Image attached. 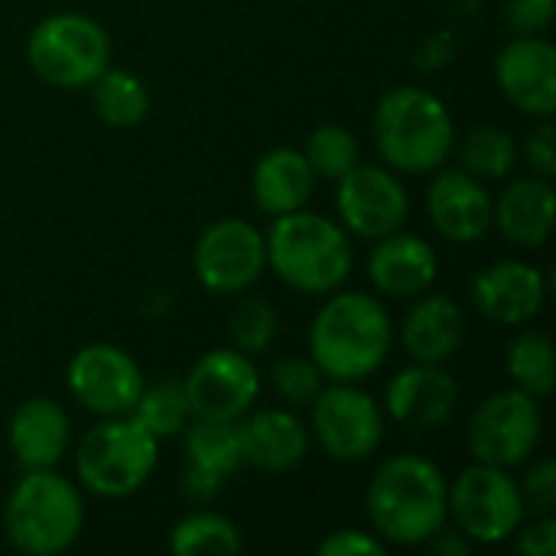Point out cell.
I'll list each match as a JSON object with an SVG mask.
<instances>
[{
	"instance_id": "5",
	"label": "cell",
	"mask_w": 556,
	"mask_h": 556,
	"mask_svg": "<svg viewBox=\"0 0 556 556\" xmlns=\"http://www.w3.org/2000/svg\"><path fill=\"white\" fill-rule=\"evenodd\" d=\"M7 541L26 556L68 551L85 528V502L75 482L55 469H26L3 511Z\"/></svg>"
},
{
	"instance_id": "12",
	"label": "cell",
	"mask_w": 556,
	"mask_h": 556,
	"mask_svg": "<svg viewBox=\"0 0 556 556\" xmlns=\"http://www.w3.org/2000/svg\"><path fill=\"white\" fill-rule=\"evenodd\" d=\"M192 270L208 293H244L267 270L264 235L244 218H218L199 235Z\"/></svg>"
},
{
	"instance_id": "29",
	"label": "cell",
	"mask_w": 556,
	"mask_h": 556,
	"mask_svg": "<svg viewBox=\"0 0 556 556\" xmlns=\"http://www.w3.org/2000/svg\"><path fill=\"white\" fill-rule=\"evenodd\" d=\"M130 417L150 437H156V440L179 437L189 427V420H192V410H189L182 381H153V384H143L137 404L130 407Z\"/></svg>"
},
{
	"instance_id": "23",
	"label": "cell",
	"mask_w": 556,
	"mask_h": 556,
	"mask_svg": "<svg viewBox=\"0 0 556 556\" xmlns=\"http://www.w3.org/2000/svg\"><path fill=\"white\" fill-rule=\"evenodd\" d=\"M466 339V313L446 293H420L417 303L407 309L401 326L404 352L414 362L443 365L450 362Z\"/></svg>"
},
{
	"instance_id": "30",
	"label": "cell",
	"mask_w": 556,
	"mask_h": 556,
	"mask_svg": "<svg viewBox=\"0 0 556 556\" xmlns=\"http://www.w3.org/2000/svg\"><path fill=\"white\" fill-rule=\"evenodd\" d=\"M459 163L479 179H505L518 163V143L505 127L482 124L459 140Z\"/></svg>"
},
{
	"instance_id": "39",
	"label": "cell",
	"mask_w": 556,
	"mask_h": 556,
	"mask_svg": "<svg viewBox=\"0 0 556 556\" xmlns=\"http://www.w3.org/2000/svg\"><path fill=\"white\" fill-rule=\"evenodd\" d=\"M222 482H225L222 476L205 472V469H199V466H189V463H186L182 479H179V489H182V495H186L189 502L205 505V502H212V498L222 492Z\"/></svg>"
},
{
	"instance_id": "37",
	"label": "cell",
	"mask_w": 556,
	"mask_h": 556,
	"mask_svg": "<svg viewBox=\"0 0 556 556\" xmlns=\"http://www.w3.org/2000/svg\"><path fill=\"white\" fill-rule=\"evenodd\" d=\"M525 160L531 166V176H541V179L556 176V130L551 117H541V124L531 127L525 140Z\"/></svg>"
},
{
	"instance_id": "28",
	"label": "cell",
	"mask_w": 556,
	"mask_h": 556,
	"mask_svg": "<svg viewBox=\"0 0 556 556\" xmlns=\"http://www.w3.org/2000/svg\"><path fill=\"white\" fill-rule=\"evenodd\" d=\"M241 544V531L218 511H189L169 531V551L176 556H231Z\"/></svg>"
},
{
	"instance_id": "26",
	"label": "cell",
	"mask_w": 556,
	"mask_h": 556,
	"mask_svg": "<svg viewBox=\"0 0 556 556\" xmlns=\"http://www.w3.org/2000/svg\"><path fill=\"white\" fill-rule=\"evenodd\" d=\"M182 453L189 466H199L205 472H215L228 479L244 466L241 459V440H238V424L225 420H195L182 433Z\"/></svg>"
},
{
	"instance_id": "21",
	"label": "cell",
	"mask_w": 556,
	"mask_h": 556,
	"mask_svg": "<svg viewBox=\"0 0 556 556\" xmlns=\"http://www.w3.org/2000/svg\"><path fill=\"white\" fill-rule=\"evenodd\" d=\"M492 225L515 248H544L556 225L554 179H515L498 199H492Z\"/></svg>"
},
{
	"instance_id": "25",
	"label": "cell",
	"mask_w": 556,
	"mask_h": 556,
	"mask_svg": "<svg viewBox=\"0 0 556 556\" xmlns=\"http://www.w3.org/2000/svg\"><path fill=\"white\" fill-rule=\"evenodd\" d=\"M91 104L108 127H137L150 111V91L140 75L108 65L91 81Z\"/></svg>"
},
{
	"instance_id": "27",
	"label": "cell",
	"mask_w": 556,
	"mask_h": 556,
	"mask_svg": "<svg viewBox=\"0 0 556 556\" xmlns=\"http://www.w3.org/2000/svg\"><path fill=\"white\" fill-rule=\"evenodd\" d=\"M505 368L518 391H525L538 401L554 394L556 358L551 336L531 329V332H521L518 339H511V345L505 352Z\"/></svg>"
},
{
	"instance_id": "32",
	"label": "cell",
	"mask_w": 556,
	"mask_h": 556,
	"mask_svg": "<svg viewBox=\"0 0 556 556\" xmlns=\"http://www.w3.org/2000/svg\"><path fill=\"white\" fill-rule=\"evenodd\" d=\"M231 345L244 355H264L277 336V309L264 296H244L235 303L228 319Z\"/></svg>"
},
{
	"instance_id": "20",
	"label": "cell",
	"mask_w": 556,
	"mask_h": 556,
	"mask_svg": "<svg viewBox=\"0 0 556 556\" xmlns=\"http://www.w3.org/2000/svg\"><path fill=\"white\" fill-rule=\"evenodd\" d=\"M437 270H440V257L433 244L407 231L378 238L375 251L368 254V280L375 283L378 293L394 300H414L427 293L437 280Z\"/></svg>"
},
{
	"instance_id": "7",
	"label": "cell",
	"mask_w": 556,
	"mask_h": 556,
	"mask_svg": "<svg viewBox=\"0 0 556 556\" xmlns=\"http://www.w3.org/2000/svg\"><path fill=\"white\" fill-rule=\"evenodd\" d=\"M26 62L52 88H85L111 65V39L85 13H52L33 26Z\"/></svg>"
},
{
	"instance_id": "17",
	"label": "cell",
	"mask_w": 556,
	"mask_h": 556,
	"mask_svg": "<svg viewBox=\"0 0 556 556\" xmlns=\"http://www.w3.org/2000/svg\"><path fill=\"white\" fill-rule=\"evenodd\" d=\"M547 280L538 267L525 261H498L489 264L472 280V303L476 309L505 329H521L544 309Z\"/></svg>"
},
{
	"instance_id": "34",
	"label": "cell",
	"mask_w": 556,
	"mask_h": 556,
	"mask_svg": "<svg viewBox=\"0 0 556 556\" xmlns=\"http://www.w3.org/2000/svg\"><path fill=\"white\" fill-rule=\"evenodd\" d=\"M556 0H508L505 3V26L515 36H541L554 23Z\"/></svg>"
},
{
	"instance_id": "13",
	"label": "cell",
	"mask_w": 556,
	"mask_h": 556,
	"mask_svg": "<svg viewBox=\"0 0 556 556\" xmlns=\"http://www.w3.org/2000/svg\"><path fill=\"white\" fill-rule=\"evenodd\" d=\"M182 391L192 410V420H241L257 394H261V375L251 355L231 349H212L205 352L192 371L182 378Z\"/></svg>"
},
{
	"instance_id": "38",
	"label": "cell",
	"mask_w": 556,
	"mask_h": 556,
	"mask_svg": "<svg viewBox=\"0 0 556 556\" xmlns=\"http://www.w3.org/2000/svg\"><path fill=\"white\" fill-rule=\"evenodd\" d=\"M518 554L521 556H556V518L538 515L534 525H521L518 531Z\"/></svg>"
},
{
	"instance_id": "22",
	"label": "cell",
	"mask_w": 556,
	"mask_h": 556,
	"mask_svg": "<svg viewBox=\"0 0 556 556\" xmlns=\"http://www.w3.org/2000/svg\"><path fill=\"white\" fill-rule=\"evenodd\" d=\"M7 443L23 469H55L68 450V414L52 397H26L10 414Z\"/></svg>"
},
{
	"instance_id": "8",
	"label": "cell",
	"mask_w": 556,
	"mask_h": 556,
	"mask_svg": "<svg viewBox=\"0 0 556 556\" xmlns=\"http://www.w3.org/2000/svg\"><path fill=\"white\" fill-rule=\"evenodd\" d=\"M521 485L508 469L476 463L450 485V518L469 544H502L525 525Z\"/></svg>"
},
{
	"instance_id": "31",
	"label": "cell",
	"mask_w": 556,
	"mask_h": 556,
	"mask_svg": "<svg viewBox=\"0 0 556 556\" xmlns=\"http://www.w3.org/2000/svg\"><path fill=\"white\" fill-rule=\"evenodd\" d=\"M306 163L313 166L316 179H342L358 163V140L342 124H323L309 134L303 147Z\"/></svg>"
},
{
	"instance_id": "35",
	"label": "cell",
	"mask_w": 556,
	"mask_h": 556,
	"mask_svg": "<svg viewBox=\"0 0 556 556\" xmlns=\"http://www.w3.org/2000/svg\"><path fill=\"white\" fill-rule=\"evenodd\" d=\"M521 485V498L525 508H531L534 515H554L556 511V463L554 459H541L538 466H531V472L525 476Z\"/></svg>"
},
{
	"instance_id": "16",
	"label": "cell",
	"mask_w": 556,
	"mask_h": 556,
	"mask_svg": "<svg viewBox=\"0 0 556 556\" xmlns=\"http://www.w3.org/2000/svg\"><path fill=\"white\" fill-rule=\"evenodd\" d=\"M459 404V384L443 365L414 362L401 368L384 391L388 417L410 430H440Z\"/></svg>"
},
{
	"instance_id": "14",
	"label": "cell",
	"mask_w": 556,
	"mask_h": 556,
	"mask_svg": "<svg viewBox=\"0 0 556 556\" xmlns=\"http://www.w3.org/2000/svg\"><path fill=\"white\" fill-rule=\"evenodd\" d=\"M68 391L94 417L130 414L143 391V371L137 358L117 345L91 342L78 349L68 362Z\"/></svg>"
},
{
	"instance_id": "36",
	"label": "cell",
	"mask_w": 556,
	"mask_h": 556,
	"mask_svg": "<svg viewBox=\"0 0 556 556\" xmlns=\"http://www.w3.org/2000/svg\"><path fill=\"white\" fill-rule=\"evenodd\" d=\"M316 554L319 556H384L388 554V544L378 538V534H368V531H358V528H342V531H332L329 538H323L316 544Z\"/></svg>"
},
{
	"instance_id": "19",
	"label": "cell",
	"mask_w": 556,
	"mask_h": 556,
	"mask_svg": "<svg viewBox=\"0 0 556 556\" xmlns=\"http://www.w3.org/2000/svg\"><path fill=\"white\" fill-rule=\"evenodd\" d=\"M238 424L241 459L261 472H290L309 456V427L287 407L248 410Z\"/></svg>"
},
{
	"instance_id": "9",
	"label": "cell",
	"mask_w": 556,
	"mask_h": 556,
	"mask_svg": "<svg viewBox=\"0 0 556 556\" xmlns=\"http://www.w3.org/2000/svg\"><path fill=\"white\" fill-rule=\"evenodd\" d=\"M541 433H544V414L538 397L518 388H505L489 394L476 407L466 427V443L476 463L515 469L534 456Z\"/></svg>"
},
{
	"instance_id": "11",
	"label": "cell",
	"mask_w": 556,
	"mask_h": 556,
	"mask_svg": "<svg viewBox=\"0 0 556 556\" xmlns=\"http://www.w3.org/2000/svg\"><path fill=\"white\" fill-rule=\"evenodd\" d=\"M336 208L339 225L349 235L378 241L404 228L410 195L401 182V173L391 166L355 163L342 179H336Z\"/></svg>"
},
{
	"instance_id": "6",
	"label": "cell",
	"mask_w": 556,
	"mask_h": 556,
	"mask_svg": "<svg viewBox=\"0 0 556 556\" xmlns=\"http://www.w3.org/2000/svg\"><path fill=\"white\" fill-rule=\"evenodd\" d=\"M156 459L160 440L130 414L101 417L75 450V476L98 498H127L150 482Z\"/></svg>"
},
{
	"instance_id": "2",
	"label": "cell",
	"mask_w": 556,
	"mask_h": 556,
	"mask_svg": "<svg viewBox=\"0 0 556 556\" xmlns=\"http://www.w3.org/2000/svg\"><path fill=\"white\" fill-rule=\"evenodd\" d=\"M394 345V323L381 300L358 290H332L309 326V358L326 381L362 384Z\"/></svg>"
},
{
	"instance_id": "24",
	"label": "cell",
	"mask_w": 556,
	"mask_h": 556,
	"mask_svg": "<svg viewBox=\"0 0 556 556\" xmlns=\"http://www.w3.org/2000/svg\"><path fill=\"white\" fill-rule=\"evenodd\" d=\"M316 189V173L306 163L303 150L296 147H274L267 150L251 176L254 202L264 215L277 218L296 208H306Z\"/></svg>"
},
{
	"instance_id": "10",
	"label": "cell",
	"mask_w": 556,
	"mask_h": 556,
	"mask_svg": "<svg viewBox=\"0 0 556 556\" xmlns=\"http://www.w3.org/2000/svg\"><path fill=\"white\" fill-rule=\"evenodd\" d=\"M309 410V437L336 463H362L384 440V414L358 384L332 381L316 394Z\"/></svg>"
},
{
	"instance_id": "1",
	"label": "cell",
	"mask_w": 556,
	"mask_h": 556,
	"mask_svg": "<svg viewBox=\"0 0 556 556\" xmlns=\"http://www.w3.org/2000/svg\"><path fill=\"white\" fill-rule=\"evenodd\" d=\"M365 511L371 531L384 544H430V538L450 521V482L443 469L424 456H391L368 482Z\"/></svg>"
},
{
	"instance_id": "15",
	"label": "cell",
	"mask_w": 556,
	"mask_h": 556,
	"mask_svg": "<svg viewBox=\"0 0 556 556\" xmlns=\"http://www.w3.org/2000/svg\"><path fill=\"white\" fill-rule=\"evenodd\" d=\"M498 91L531 117L556 111V49L544 36H515L495 55Z\"/></svg>"
},
{
	"instance_id": "3",
	"label": "cell",
	"mask_w": 556,
	"mask_h": 556,
	"mask_svg": "<svg viewBox=\"0 0 556 556\" xmlns=\"http://www.w3.org/2000/svg\"><path fill=\"white\" fill-rule=\"evenodd\" d=\"M375 150L394 173H437L456 150L450 108L427 88L401 85L381 94L371 121Z\"/></svg>"
},
{
	"instance_id": "33",
	"label": "cell",
	"mask_w": 556,
	"mask_h": 556,
	"mask_svg": "<svg viewBox=\"0 0 556 556\" xmlns=\"http://www.w3.org/2000/svg\"><path fill=\"white\" fill-rule=\"evenodd\" d=\"M274 388L290 407H309L326 388V375L309 355H287L274 365Z\"/></svg>"
},
{
	"instance_id": "4",
	"label": "cell",
	"mask_w": 556,
	"mask_h": 556,
	"mask_svg": "<svg viewBox=\"0 0 556 556\" xmlns=\"http://www.w3.org/2000/svg\"><path fill=\"white\" fill-rule=\"evenodd\" d=\"M267 267L290 287L309 296H326L339 290L352 274L349 231L316 212L296 208L277 215L264 235Z\"/></svg>"
},
{
	"instance_id": "18",
	"label": "cell",
	"mask_w": 556,
	"mask_h": 556,
	"mask_svg": "<svg viewBox=\"0 0 556 556\" xmlns=\"http://www.w3.org/2000/svg\"><path fill=\"white\" fill-rule=\"evenodd\" d=\"M427 212L433 228L456 244H472L492 228V195L466 169H437L427 189Z\"/></svg>"
}]
</instances>
